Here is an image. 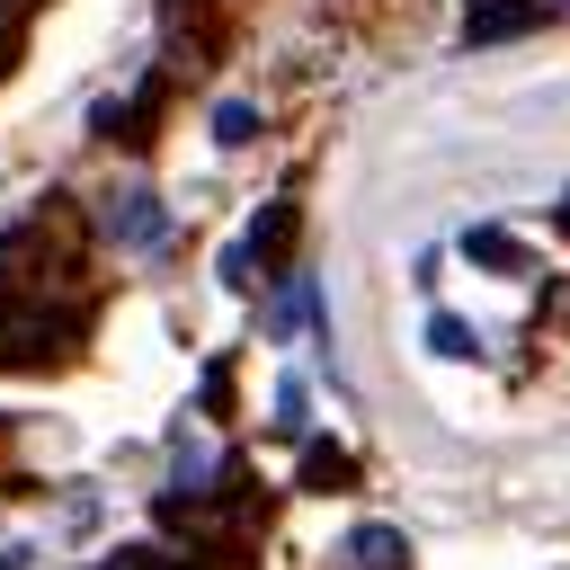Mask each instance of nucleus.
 I'll list each match as a JSON object with an SVG mask.
<instances>
[{
    "mask_svg": "<svg viewBox=\"0 0 570 570\" xmlns=\"http://www.w3.org/2000/svg\"><path fill=\"white\" fill-rule=\"evenodd\" d=\"M543 9H552V0H472V9H463V36H472V45H499V36L543 27Z\"/></svg>",
    "mask_w": 570,
    "mask_h": 570,
    "instance_id": "3",
    "label": "nucleus"
},
{
    "mask_svg": "<svg viewBox=\"0 0 570 570\" xmlns=\"http://www.w3.org/2000/svg\"><path fill=\"white\" fill-rule=\"evenodd\" d=\"M89 214H98V232H107L116 249H160V240H169V205H160L151 187H134V178H125V187H98Z\"/></svg>",
    "mask_w": 570,
    "mask_h": 570,
    "instance_id": "2",
    "label": "nucleus"
},
{
    "mask_svg": "<svg viewBox=\"0 0 570 570\" xmlns=\"http://www.w3.org/2000/svg\"><path fill=\"white\" fill-rule=\"evenodd\" d=\"M428 347H436V356H481V330L454 321V312H436V321H428Z\"/></svg>",
    "mask_w": 570,
    "mask_h": 570,
    "instance_id": "7",
    "label": "nucleus"
},
{
    "mask_svg": "<svg viewBox=\"0 0 570 570\" xmlns=\"http://www.w3.org/2000/svg\"><path fill=\"white\" fill-rule=\"evenodd\" d=\"M249 134H258V107H249V98H223V107H214V142H223V151H240Z\"/></svg>",
    "mask_w": 570,
    "mask_h": 570,
    "instance_id": "6",
    "label": "nucleus"
},
{
    "mask_svg": "<svg viewBox=\"0 0 570 570\" xmlns=\"http://www.w3.org/2000/svg\"><path fill=\"white\" fill-rule=\"evenodd\" d=\"M27 232L0 240V365H45L89 330V294L71 285V267H18Z\"/></svg>",
    "mask_w": 570,
    "mask_h": 570,
    "instance_id": "1",
    "label": "nucleus"
},
{
    "mask_svg": "<svg viewBox=\"0 0 570 570\" xmlns=\"http://www.w3.org/2000/svg\"><path fill=\"white\" fill-rule=\"evenodd\" d=\"M561 223H570V205H561Z\"/></svg>",
    "mask_w": 570,
    "mask_h": 570,
    "instance_id": "13",
    "label": "nucleus"
},
{
    "mask_svg": "<svg viewBox=\"0 0 570 570\" xmlns=\"http://www.w3.org/2000/svg\"><path fill=\"white\" fill-rule=\"evenodd\" d=\"M98 570H196L187 552H160V543H125V552H107Z\"/></svg>",
    "mask_w": 570,
    "mask_h": 570,
    "instance_id": "8",
    "label": "nucleus"
},
{
    "mask_svg": "<svg viewBox=\"0 0 570 570\" xmlns=\"http://www.w3.org/2000/svg\"><path fill=\"white\" fill-rule=\"evenodd\" d=\"M312 303H321V294H312V276H294V285H285V303H276V321H267V330H276V338H294V330H303V321H312Z\"/></svg>",
    "mask_w": 570,
    "mask_h": 570,
    "instance_id": "9",
    "label": "nucleus"
},
{
    "mask_svg": "<svg viewBox=\"0 0 570 570\" xmlns=\"http://www.w3.org/2000/svg\"><path fill=\"white\" fill-rule=\"evenodd\" d=\"M27 9H36V0H0V71L18 62V36H27Z\"/></svg>",
    "mask_w": 570,
    "mask_h": 570,
    "instance_id": "12",
    "label": "nucleus"
},
{
    "mask_svg": "<svg viewBox=\"0 0 570 570\" xmlns=\"http://www.w3.org/2000/svg\"><path fill=\"white\" fill-rule=\"evenodd\" d=\"M463 249H472V258H490L499 276H525V267H517V240H508V232H463Z\"/></svg>",
    "mask_w": 570,
    "mask_h": 570,
    "instance_id": "10",
    "label": "nucleus"
},
{
    "mask_svg": "<svg viewBox=\"0 0 570 570\" xmlns=\"http://www.w3.org/2000/svg\"><path fill=\"white\" fill-rule=\"evenodd\" d=\"M338 570H410V534L401 525H356L338 543Z\"/></svg>",
    "mask_w": 570,
    "mask_h": 570,
    "instance_id": "4",
    "label": "nucleus"
},
{
    "mask_svg": "<svg viewBox=\"0 0 570 570\" xmlns=\"http://www.w3.org/2000/svg\"><path fill=\"white\" fill-rule=\"evenodd\" d=\"M303 419H312V410H303V374H285V383H276V428L303 436Z\"/></svg>",
    "mask_w": 570,
    "mask_h": 570,
    "instance_id": "11",
    "label": "nucleus"
},
{
    "mask_svg": "<svg viewBox=\"0 0 570 570\" xmlns=\"http://www.w3.org/2000/svg\"><path fill=\"white\" fill-rule=\"evenodd\" d=\"M303 490H356V454L347 445H303Z\"/></svg>",
    "mask_w": 570,
    "mask_h": 570,
    "instance_id": "5",
    "label": "nucleus"
}]
</instances>
